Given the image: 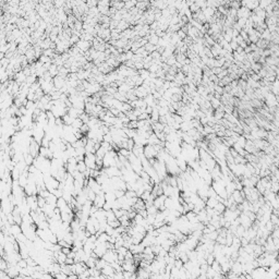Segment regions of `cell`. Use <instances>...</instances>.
Returning <instances> with one entry per match:
<instances>
[{
	"label": "cell",
	"mask_w": 279,
	"mask_h": 279,
	"mask_svg": "<svg viewBox=\"0 0 279 279\" xmlns=\"http://www.w3.org/2000/svg\"><path fill=\"white\" fill-rule=\"evenodd\" d=\"M103 258H104L107 263H112V262H117L118 260V253H117V251L115 250H107V252L105 253V255L103 256Z\"/></svg>",
	"instance_id": "1"
},
{
	"label": "cell",
	"mask_w": 279,
	"mask_h": 279,
	"mask_svg": "<svg viewBox=\"0 0 279 279\" xmlns=\"http://www.w3.org/2000/svg\"><path fill=\"white\" fill-rule=\"evenodd\" d=\"M157 154H158V152L155 149L154 145H149V144H147V145L144 146V155H145V157L147 158V159L156 158Z\"/></svg>",
	"instance_id": "2"
},
{
	"label": "cell",
	"mask_w": 279,
	"mask_h": 279,
	"mask_svg": "<svg viewBox=\"0 0 279 279\" xmlns=\"http://www.w3.org/2000/svg\"><path fill=\"white\" fill-rule=\"evenodd\" d=\"M106 203V197H105V192L103 191L101 193L97 194L96 197H95V200H94L93 204L95 205V206H97L98 208H103V206H104V204Z\"/></svg>",
	"instance_id": "3"
},
{
	"label": "cell",
	"mask_w": 279,
	"mask_h": 279,
	"mask_svg": "<svg viewBox=\"0 0 279 279\" xmlns=\"http://www.w3.org/2000/svg\"><path fill=\"white\" fill-rule=\"evenodd\" d=\"M251 11L250 9H248L246 7H241L238 9V12H237V16L239 19H249L251 16Z\"/></svg>",
	"instance_id": "4"
},
{
	"label": "cell",
	"mask_w": 279,
	"mask_h": 279,
	"mask_svg": "<svg viewBox=\"0 0 279 279\" xmlns=\"http://www.w3.org/2000/svg\"><path fill=\"white\" fill-rule=\"evenodd\" d=\"M115 273H116L115 268L112 267L111 264H109V263L101 269V274H103L105 277H113Z\"/></svg>",
	"instance_id": "5"
},
{
	"label": "cell",
	"mask_w": 279,
	"mask_h": 279,
	"mask_svg": "<svg viewBox=\"0 0 279 279\" xmlns=\"http://www.w3.org/2000/svg\"><path fill=\"white\" fill-rule=\"evenodd\" d=\"M76 46L81 49V51L85 52L87 51L89 49V47H91V41H84V39H80V41L76 43Z\"/></svg>",
	"instance_id": "6"
},
{
	"label": "cell",
	"mask_w": 279,
	"mask_h": 279,
	"mask_svg": "<svg viewBox=\"0 0 279 279\" xmlns=\"http://www.w3.org/2000/svg\"><path fill=\"white\" fill-rule=\"evenodd\" d=\"M92 216L96 217L99 221H105V220H107V218H106V210H105L104 208H98L96 210V213H94Z\"/></svg>",
	"instance_id": "7"
},
{
	"label": "cell",
	"mask_w": 279,
	"mask_h": 279,
	"mask_svg": "<svg viewBox=\"0 0 279 279\" xmlns=\"http://www.w3.org/2000/svg\"><path fill=\"white\" fill-rule=\"evenodd\" d=\"M10 232H11V235H14V237H16L18 235H20L21 232H23L21 225H18V223H13V225H11V228H10Z\"/></svg>",
	"instance_id": "8"
},
{
	"label": "cell",
	"mask_w": 279,
	"mask_h": 279,
	"mask_svg": "<svg viewBox=\"0 0 279 279\" xmlns=\"http://www.w3.org/2000/svg\"><path fill=\"white\" fill-rule=\"evenodd\" d=\"M254 11V13L260 18V19H262V20H265L266 19V16H267V13H266V10L265 9H263V8H260V7H257L255 10H253Z\"/></svg>",
	"instance_id": "9"
},
{
	"label": "cell",
	"mask_w": 279,
	"mask_h": 279,
	"mask_svg": "<svg viewBox=\"0 0 279 279\" xmlns=\"http://www.w3.org/2000/svg\"><path fill=\"white\" fill-rule=\"evenodd\" d=\"M68 205H69V203L64 200V197H59V198H58V201H57V207H59V208L61 209V212H64V209L67 208Z\"/></svg>",
	"instance_id": "10"
},
{
	"label": "cell",
	"mask_w": 279,
	"mask_h": 279,
	"mask_svg": "<svg viewBox=\"0 0 279 279\" xmlns=\"http://www.w3.org/2000/svg\"><path fill=\"white\" fill-rule=\"evenodd\" d=\"M109 237L110 235H108L107 232H101V235L97 237V243H105V242L109 241Z\"/></svg>",
	"instance_id": "11"
},
{
	"label": "cell",
	"mask_w": 279,
	"mask_h": 279,
	"mask_svg": "<svg viewBox=\"0 0 279 279\" xmlns=\"http://www.w3.org/2000/svg\"><path fill=\"white\" fill-rule=\"evenodd\" d=\"M106 218H107V221H113V220H117V216H116L113 209H110V210H106Z\"/></svg>",
	"instance_id": "12"
},
{
	"label": "cell",
	"mask_w": 279,
	"mask_h": 279,
	"mask_svg": "<svg viewBox=\"0 0 279 279\" xmlns=\"http://www.w3.org/2000/svg\"><path fill=\"white\" fill-rule=\"evenodd\" d=\"M57 201H58V197H57L54 193H50V195H49L48 197H46V202H47L48 204L56 205L57 206Z\"/></svg>",
	"instance_id": "13"
},
{
	"label": "cell",
	"mask_w": 279,
	"mask_h": 279,
	"mask_svg": "<svg viewBox=\"0 0 279 279\" xmlns=\"http://www.w3.org/2000/svg\"><path fill=\"white\" fill-rule=\"evenodd\" d=\"M209 101H210V104H212V106L215 109H218V108L221 106V103H220L219 98H217V97H210V99H209Z\"/></svg>",
	"instance_id": "14"
},
{
	"label": "cell",
	"mask_w": 279,
	"mask_h": 279,
	"mask_svg": "<svg viewBox=\"0 0 279 279\" xmlns=\"http://www.w3.org/2000/svg\"><path fill=\"white\" fill-rule=\"evenodd\" d=\"M21 173H22V172H21V170H20L19 168L15 166L14 169H13V170L11 171V177L13 178V180H19Z\"/></svg>",
	"instance_id": "15"
},
{
	"label": "cell",
	"mask_w": 279,
	"mask_h": 279,
	"mask_svg": "<svg viewBox=\"0 0 279 279\" xmlns=\"http://www.w3.org/2000/svg\"><path fill=\"white\" fill-rule=\"evenodd\" d=\"M87 169V166H86L85 161L84 160H81V161H78V165H76V170H78L80 172H84Z\"/></svg>",
	"instance_id": "16"
},
{
	"label": "cell",
	"mask_w": 279,
	"mask_h": 279,
	"mask_svg": "<svg viewBox=\"0 0 279 279\" xmlns=\"http://www.w3.org/2000/svg\"><path fill=\"white\" fill-rule=\"evenodd\" d=\"M83 124H84V122H83L82 119L78 117V118H75L74 119V121L72 123V127L74 128V129H81V127H82Z\"/></svg>",
	"instance_id": "17"
},
{
	"label": "cell",
	"mask_w": 279,
	"mask_h": 279,
	"mask_svg": "<svg viewBox=\"0 0 279 279\" xmlns=\"http://www.w3.org/2000/svg\"><path fill=\"white\" fill-rule=\"evenodd\" d=\"M262 38H264L266 41H272V32L268 30V29H265L262 33Z\"/></svg>",
	"instance_id": "18"
},
{
	"label": "cell",
	"mask_w": 279,
	"mask_h": 279,
	"mask_svg": "<svg viewBox=\"0 0 279 279\" xmlns=\"http://www.w3.org/2000/svg\"><path fill=\"white\" fill-rule=\"evenodd\" d=\"M37 203H38V206H39L41 208H43L45 205L47 204V202H46V198H45V197H43L41 195H39V194L37 195Z\"/></svg>",
	"instance_id": "19"
},
{
	"label": "cell",
	"mask_w": 279,
	"mask_h": 279,
	"mask_svg": "<svg viewBox=\"0 0 279 279\" xmlns=\"http://www.w3.org/2000/svg\"><path fill=\"white\" fill-rule=\"evenodd\" d=\"M115 194H116V197L117 198H120V197H122L126 195V191L123 190H115Z\"/></svg>",
	"instance_id": "20"
},
{
	"label": "cell",
	"mask_w": 279,
	"mask_h": 279,
	"mask_svg": "<svg viewBox=\"0 0 279 279\" xmlns=\"http://www.w3.org/2000/svg\"><path fill=\"white\" fill-rule=\"evenodd\" d=\"M246 20H248V19H238L237 23H238L239 25L241 26L242 29H244V26H245V24H246Z\"/></svg>",
	"instance_id": "21"
},
{
	"label": "cell",
	"mask_w": 279,
	"mask_h": 279,
	"mask_svg": "<svg viewBox=\"0 0 279 279\" xmlns=\"http://www.w3.org/2000/svg\"><path fill=\"white\" fill-rule=\"evenodd\" d=\"M225 1H226V2H232L233 0H225Z\"/></svg>",
	"instance_id": "22"
}]
</instances>
